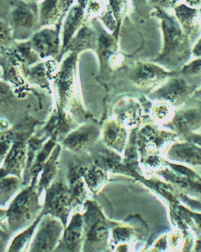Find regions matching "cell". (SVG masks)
Wrapping results in <instances>:
<instances>
[{"label":"cell","mask_w":201,"mask_h":252,"mask_svg":"<svg viewBox=\"0 0 201 252\" xmlns=\"http://www.w3.org/2000/svg\"><path fill=\"white\" fill-rule=\"evenodd\" d=\"M201 76L173 74L148 95L154 101L167 102L174 107H181L201 86Z\"/></svg>","instance_id":"cell-1"},{"label":"cell","mask_w":201,"mask_h":252,"mask_svg":"<svg viewBox=\"0 0 201 252\" xmlns=\"http://www.w3.org/2000/svg\"><path fill=\"white\" fill-rule=\"evenodd\" d=\"M38 210L37 195L32 189H27L11 203L7 212L9 226L14 231L26 226L37 214Z\"/></svg>","instance_id":"cell-2"},{"label":"cell","mask_w":201,"mask_h":252,"mask_svg":"<svg viewBox=\"0 0 201 252\" xmlns=\"http://www.w3.org/2000/svg\"><path fill=\"white\" fill-rule=\"evenodd\" d=\"M173 74L172 72L168 71L160 66L146 63L137 66L131 77L134 83L140 88L153 91Z\"/></svg>","instance_id":"cell-3"},{"label":"cell","mask_w":201,"mask_h":252,"mask_svg":"<svg viewBox=\"0 0 201 252\" xmlns=\"http://www.w3.org/2000/svg\"><path fill=\"white\" fill-rule=\"evenodd\" d=\"M62 230V223L58 220L50 217L44 219L33 242L32 251L47 252L52 250L61 236Z\"/></svg>","instance_id":"cell-4"},{"label":"cell","mask_w":201,"mask_h":252,"mask_svg":"<svg viewBox=\"0 0 201 252\" xmlns=\"http://www.w3.org/2000/svg\"><path fill=\"white\" fill-rule=\"evenodd\" d=\"M71 198L67 188L62 183H57L48 191L46 208L52 214L61 217L65 222L71 205Z\"/></svg>","instance_id":"cell-5"},{"label":"cell","mask_w":201,"mask_h":252,"mask_svg":"<svg viewBox=\"0 0 201 252\" xmlns=\"http://www.w3.org/2000/svg\"><path fill=\"white\" fill-rule=\"evenodd\" d=\"M198 101L193 106H181L175 112L172 124L176 130L184 133L201 128V100Z\"/></svg>","instance_id":"cell-6"},{"label":"cell","mask_w":201,"mask_h":252,"mask_svg":"<svg viewBox=\"0 0 201 252\" xmlns=\"http://www.w3.org/2000/svg\"><path fill=\"white\" fill-rule=\"evenodd\" d=\"M86 223L88 242L94 244L106 239L107 226L103 216L97 208H89L86 215Z\"/></svg>","instance_id":"cell-7"},{"label":"cell","mask_w":201,"mask_h":252,"mask_svg":"<svg viewBox=\"0 0 201 252\" xmlns=\"http://www.w3.org/2000/svg\"><path fill=\"white\" fill-rule=\"evenodd\" d=\"M165 37V49L163 56L161 57L162 61H166L167 63L170 55L179 53L182 50L183 46V38L181 32L172 25V23L166 22L164 26Z\"/></svg>","instance_id":"cell-8"},{"label":"cell","mask_w":201,"mask_h":252,"mask_svg":"<svg viewBox=\"0 0 201 252\" xmlns=\"http://www.w3.org/2000/svg\"><path fill=\"white\" fill-rule=\"evenodd\" d=\"M169 157L176 160L201 163V148L191 143H178L172 146Z\"/></svg>","instance_id":"cell-9"},{"label":"cell","mask_w":201,"mask_h":252,"mask_svg":"<svg viewBox=\"0 0 201 252\" xmlns=\"http://www.w3.org/2000/svg\"><path fill=\"white\" fill-rule=\"evenodd\" d=\"M82 220L81 216L75 215L65 234V244L69 250H77L82 238Z\"/></svg>","instance_id":"cell-10"},{"label":"cell","mask_w":201,"mask_h":252,"mask_svg":"<svg viewBox=\"0 0 201 252\" xmlns=\"http://www.w3.org/2000/svg\"><path fill=\"white\" fill-rule=\"evenodd\" d=\"M97 130L92 127L81 129L70 135L66 143L72 149H79L88 145L97 136Z\"/></svg>","instance_id":"cell-11"},{"label":"cell","mask_w":201,"mask_h":252,"mask_svg":"<svg viewBox=\"0 0 201 252\" xmlns=\"http://www.w3.org/2000/svg\"><path fill=\"white\" fill-rule=\"evenodd\" d=\"M34 43L39 52L49 55L55 52L57 48L56 36L52 32L44 31L36 35Z\"/></svg>","instance_id":"cell-12"},{"label":"cell","mask_w":201,"mask_h":252,"mask_svg":"<svg viewBox=\"0 0 201 252\" xmlns=\"http://www.w3.org/2000/svg\"><path fill=\"white\" fill-rule=\"evenodd\" d=\"M172 105L166 101H158L151 108V115L155 120L161 122L172 121L175 111Z\"/></svg>","instance_id":"cell-13"},{"label":"cell","mask_w":201,"mask_h":252,"mask_svg":"<svg viewBox=\"0 0 201 252\" xmlns=\"http://www.w3.org/2000/svg\"><path fill=\"white\" fill-rule=\"evenodd\" d=\"M66 7L63 0H46L42 5L41 16L44 22L55 20L60 14V8Z\"/></svg>","instance_id":"cell-14"},{"label":"cell","mask_w":201,"mask_h":252,"mask_svg":"<svg viewBox=\"0 0 201 252\" xmlns=\"http://www.w3.org/2000/svg\"><path fill=\"white\" fill-rule=\"evenodd\" d=\"M25 159V151L20 148L15 149L5 161V170L8 173H19L22 169Z\"/></svg>","instance_id":"cell-15"},{"label":"cell","mask_w":201,"mask_h":252,"mask_svg":"<svg viewBox=\"0 0 201 252\" xmlns=\"http://www.w3.org/2000/svg\"><path fill=\"white\" fill-rule=\"evenodd\" d=\"M125 134V131L119 126L110 125L108 126L105 133V140L109 145L118 149L124 143Z\"/></svg>","instance_id":"cell-16"},{"label":"cell","mask_w":201,"mask_h":252,"mask_svg":"<svg viewBox=\"0 0 201 252\" xmlns=\"http://www.w3.org/2000/svg\"><path fill=\"white\" fill-rule=\"evenodd\" d=\"M83 13L79 8H74L69 14L65 26V40L67 41L82 20Z\"/></svg>","instance_id":"cell-17"},{"label":"cell","mask_w":201,"mask_h":252,"mask_svg":"<svg viewBox=\"0 0 201 252\" xmlns=\"http://www.w3.org/2000/svg\"><path fill=\"white\" fill-rule=\"evenodd\" d=\"M19 180L15 178H7L1 180V197L2 203L10 197L19 187Z\"/></svg>","instance_id":"cell-18"},{"label":"cell","mask_w":201,"mask_h":252,"mask_svg":"<svg viewBox=\"0 0 201 252\" xmlns=\"http://www.w3.org/2000/svg\"><path fill=\"white\" fill-rule=\"evenodd\" d=\"M38 220L35 222L34 225L31 227H29L28 230L25 232L21 233L20 235L18 236L12 243L11 247L10 248V252H18L22 250L26 245L29 240L31 239L33 232L37 224Z\"/></svg>","instance_id":"cell-19"},{"label":"cell","mask_w":201,"mask_h":252,"mask_svg":"<svg viewBox=\"0 0 201 252\" xmlns=\"http://www.w3.org/2000/svg\"><path fill=\"white\" fill-rule=\"evenodd\" d=\"M13 16L15 23L19 26H31L34 20V17L31 12L24 8L16 9Z\"/></svg>","instance_id":"cell-20"},{"label":"cell","mask_w":201,"mask_h":252,"mask_svg":"<svg viewBox=\"0 0 201 252\" xmlns=\"http://www.w3.org/2000/svg\"><path fill=\"white\" fill-rule=\"evenodd\" d=\"M57 171L55 160L51 159L44 167V172L40 182V187L42 188L46 187L49 184L51 180L55 175Z\"/></svg>","instance_id":"cell-21"},{"label":"cell","mask_w":201,"mask_h":252,"mask_svg":"<svg viewBox=\"0 0 201 252\" xmlns=\"http://www.w3.org/2000/svg\"><path fill=\"white\" fill-rule=\"evenodd\" d=\"M103 174L102 173L101 171L93 168L87 174L86 179L89 187L92 189H95L100 184L101 182L103 181Z\"/></svg>","instance_id":"cell-22"},{"label":"cell","mask_w":201,"mask_h":252,"mask_svg":"<svg viewBox=\"0 0 201 252\" xmlns=\"http://www.w3.org/2000/svg\"><path fill=\"white\" fill-rule=\"evenodd\" d=\"M188 140L190 142H192L201 147V134H192L188 137Z\"/></svg>","instance_id":"cell-23"},{"label":"cell","mask_w":201,"mask_h":252,"mask_svg":"<svg viewBox=\"0 0 201 252\" xmlns=\"http://www.w3.org/2000/svg\"><path fill=\"white\" fill-rule=\"evenodd\" d=\"M193 53L195 56L201 57V40L199 41V43L195 47Z\"/></svg>","instance_id":"cell-24"},{"label":"cell","mask_w":201,"mask_h":252,"mask_svg":"<svg viewBox=\"0 0 201 252\" xmlns=\"http://www.w3.org/2000/svg\"><path fill=\"white\" fill-rule=\"evenodd\" d=\"M193 99L197 100H201V86L198 89L194 94L192 95Z\"/></svg>","instance_id":"cell-25"}]
</instances>
